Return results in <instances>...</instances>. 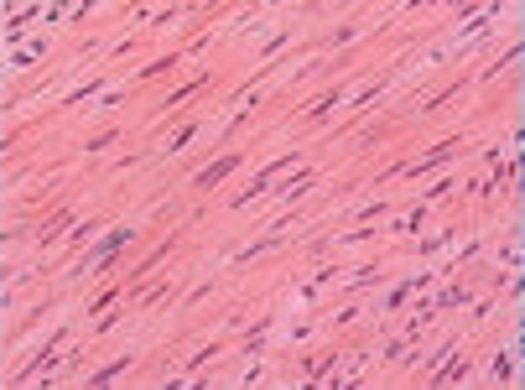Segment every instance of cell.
I'll list each match as a JSON object with an SVG mask.
<instances>
[{
	"mask_svg": "<svg viewBox=\"0 0 525 390\" xmlns=\"http://www.w3.org/2000/svg\"><path fill=\"white\" fill-rule=\"evenodd\" d=\"M229 166H234V156H219V162H213L208 172H203V177H198V188H213V182H219L224 172H229Z\"/></svg>",
	"mask_w": 525,
	"mask_h": 390,
	"instance_id": "1",
	"label": "cell"
}]
</instances>
